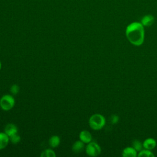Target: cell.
Listing matches in <instances>:
<instances>
[{
	"label": "cell",
	"instance_id": "1",
	"mask_svg": "<svg viewBox=\"0 0 157 157\" xmlns=\"http://www.w3.org/2000/svg\"><path fill=\"white\" fill-rule=\"evenodd\" d=\"M125 35L132 45L136 47L140 46L145 40L144 26L140 22H132L126 26Z\"/></svg>",
	"mask_w": 157,
	"mask_h": 157
},
{
	"label": "cell",
	"instance_id": "2",
	"mask_svg": "<svg viewBox=\"0 0 157 157\" xmlns=\"http://www.w3.org/2000/svg\"><path fill=\"white\" fill-rule=\"evenodd\" d=\"M88 124L92 129L95 131L100 130L102 129L105 124V118L101 114L94 113L90 117Z\"/></svg>",
	"mask_w": 157,
	"mask_h": 157
},
{
	"label": "cell",
	"instance_id": "3",
	"mask_svg": "<svg viewBox=\"0 0 157 157\" xmlns=\"http://www.w3.org/2000/svg\"><path fill=\"white\" fill-rule=\"evenodd\" d=\"M15 102V99L12 95L5 94L0 99V107L3 110L9 111L14 107Z\"/></svg>",
	"mask_w": 157,
	"mask_h": 157
},
{
	"label": "cell",
	"instance_id": "4",
	"mask_svg": "<svg viewBox=\"0 0 157 157\" xmlns=\"http://www.w3.org/2000/svg\"><path fill=\"white\" fill-rule=\"evenodd\" d=\"M86 153L91 157H95L99 155L101 153V147L94 142H90L87 144L85 148Z\"/></svg>",
	"mask_w": 157,
	"mask_h": 157
},
{
	"label": "cell",
	"instance_id": "5",
	"mask_svg": "<svg viewBox=\"0 0 157 157\" xmlns=\"http://www.w3.org/2000/svg\"><path fill=\"white\" fill-rule=\"evenodd\" d=\"M155 22V17L151 14H147L142 17L140 23L144 27H150Z\"/></svg>",
	"mask_w": 157,
	"mask_h": 157
},
{
	"label": "cell",
	"instance_id": "6",
	"mask_svg": "<svg viewBox=\"0 0 157 157\" xmlns=\"http://www.w3.org/2000/svg\"><path fill=\"white\" fill-rule=\"evenodd\" d=\"M79 140L85 144H88L92 140V135L87 130H83L79 134Z\"/></svg>",
	"mask_w": 157,
	"mask_h": 157
},
{
	"label": "cell",
	"instance_id": "7",
	"mask_svg": "<svg viewBox=\"0 0 157 157\" xmlns=\"http://www.w3.org/2000/svg\"><path fill=\"white\" fill-rule=\"evenodd\" d=\"M144 148L151 150L154 149L156 146V141L153 138H147L143 142Z\"/></svg>",
	"mask_w": 157,
	"mask_h": 157
},
{
	"label": "cell",
	"instance_id": "8",
	"mask_svg": "<svg viewBox=\"0 0 157 157\" xmlns=\"http://www.w3.org/2000/svg\"><path fill=\"white\" fill-rule=\"evenodd\" d=\"M18 132V128L17 126L13 123H9L6 125L4 128V132L9 136H11Z\"/></svg>",
	"mask_w": 157,
	"mask_h": 157
},
{
	"label": "cell",
	"instance_id": "9",
	"mask_svg": "<svg viewBox=\"0 0 157 157\" xmlns=\"http://www.w3.org/2000/svg\"><path fill=\"white\" fill-rule=\"evenodd\" d=\"M122 156L123 157H136L137 151L132 146L127 147L123 150Z\"/></svg>",
	"mask_w": 157,
	"mask_h": 157
},
{
	"label": "cell",
	"instance_id": "10",
	"mask_svg": "<svg viewBox=\"0 0 157 157\" xmlns=\"http://www.w3.org/2000/svg\"><path fill=\"white\" fill-rule=\"evenodd\" d=\"M85 147V143L80 140L75 141L72 147V150L75 153H79L82 152Z\"/></svg>",
	"mask_w": 157,
	"mask_h": 157
},
{
	"label": "cell",
	"instance_id": "11",
	"mask_svg": "<svg viewBox=\"0 0 157 157\" xmlns=\"http://www.w3.org/2000/svg\"><path fill=\"white\" fill-rule=\"evenodd\" d=\"M9 141V137L5 132H0V150L5 148Z\"/></svg>",
	"mask_w": 157,
	"mask_h": 157
},
{
	"label": "cell",
	"instance_id": "12",
	"mask_svg": "<svg viewBox=\"0 0 157 157\" xmlns=\"http://www.w3.org/2000/svg\"><path fill=\"white\" fill-rule=\"evenodd\" d=\"M60 144V138L58 136L55 135L49 139L48 144L50 147L52 148H56Z\"/></svg>",
	"mask_w": 157,
	"mask_h": 157
},
{
	"label": "cell",
	"instance_id": "13",
	"mask_svg": "<svg viewBox=\"0 0 157 157\" xmlns=\"http://www.w3.org/2000/svg\"><path fill=\"white\" fill-rule=\"evenodd\" d=\"M137 156H139V157H154L155 155L151 150L144 148V149L141 150L140 151H139V153L137 154Z\"/></svg>",
	"mask_w": 157,
	"mask_h": 157
},
{
	"label": "cell",
	"instance_id": "14",
	"mask_svg": "<svg viewBox=\"0 0 157 157\" xmlns=\"http://www.w3.org/2000/svg\"><path fill=\"white\" fill-rule=\"evenodd\" d=\"M132 147L137 151H140L144 148L143 144L139 140H137V139H135L132 142Z\"/></svg>",
	"mask_w": 157,
	"mask_h": 157
},
{
	"label": "cell",
	"instance_id": "15",
	"mask_svg": "<svg viewBox=\"0 0 157 157\" xmlns=\"http://www.w3.org/2000/svg\"><path fill=\"white\" fill-rule=\"evenodd\" d=\"M40 157H55L56 154L55 151L52 149H46L41 152Z\"/></svg>",
	"mask_w": 157,
	"mask_h": 157
},
{
	"label": "cell",
	"instance_id": "16",
	"mask_svg": "<svg viewBox=\"0 0 157 157\" xmlns=\"http://www.w3.org/2000/svg\"><path fill=\"white\" fill-rule=\"evenodd\" d=\"M9 140L13 144H18L20 142L21 137L17 133V134H15L10 136L9 137Z\"/></svg>",
	"mask_w": 157,
	"mask_h": 157
},
{
	"label": "cell",
	"instance_id": "17",
	"mask_svg": "<svg viewBox=\"0 0 157 157\" xmlns=\"http://www.w3.org/2000/svg\"><path fill=\"white\" fill-rule=\"evenodd\" d=\"M19 91H20V87L18 85L16 84L12 85L10 88V92L13 95L18 94L19 93Z\"/></svg>",
	"mask_w": 157,
	"mask_h": 157
},
{
	"label": "cell",
	"instance_id": "18",
	"mask_svg": "<svg viewBox=\"0 0 157 157\" xmlns=\"http://www.w3.org/2000/svg\"><path fill=\"white\" fill-rule=\"evenodd\" d=\"M119 120V117L118 116L116 115H113L111 117V123L112 124H116Z\"/></svg>",
	"mask_w": 157,
	"mask_h": 157
},
{
	"label": "cell",
	"instance_id": "19",
	"mask_svg": "<svg viewBox=\"0 0 157 157\" xmlns=\"http://www.w3.org/2000/svg\"><path fill=\"white\" fill-rule=\"evenodd\" d=\"M1 66H2V65H1V61H0V70H1Z\"/></svg>",
	"mask_w": 157,
	"mask_h": 157
}]
</instances>
